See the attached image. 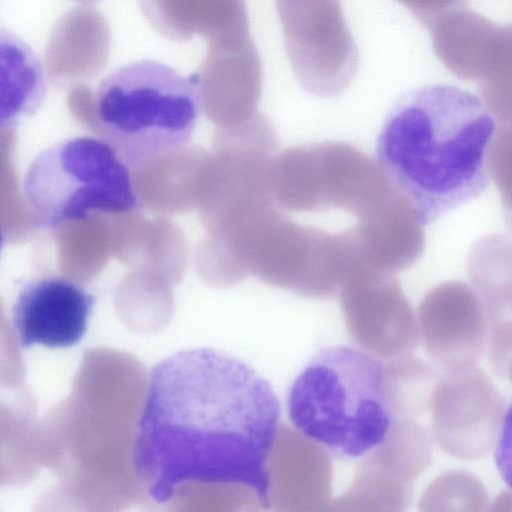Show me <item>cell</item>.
Listing matches in <instances>:
<instances>
[{
    "instance_id": "obj_1",
    "label": "cell",
    "mask_w": 512,
    "mask_h": 512,
    "mask_svg": "<svg viewBox=\"0 0 512 512\" xmlns=\"http://www.w3.org/2000/svg\"><path fill=\"white\" fill-rule=\"evenodd\" d=\"M280 413L273 388L247 363L207 347L179 351L149 374L135 471L156 503L198 481L252 490L267 509Z\"/></svg>"
},
{
    "instance_id": "obj_23",
    "label": "cell",
    "mask_w": 512,
    "mask_h": 512,
    "mask_svg": "<svg viewBox=\"0 0 512 512\" xmlns=\"http://www.w3.org/2000/svg\"><path fill=\"white\" fill-rule=\"evenodd\" d=\"M489 173L498 188L507 226L512 231V125H498L488 153Z\"/></svg>"
},
{
    "instance_id": "obj_24",
    "label": "cell",
    "mask_w": 512,
    "mask_h": 512,
    "mask_svg": "<svg viewBox=\"0 0 512 512\" xmlns=\"http://www.w3.org/2000/svg\"><path fill=\"white\" fill-rule=\"evenodd\" d=\"M494 449L497 470L503 481L512 490V402L505 411Z\"/></svg>"
},
{
    "instance_id": "obj_16",
    "label": "cell",
    "mask_w": 512,
    "mask_h": 512,
    "mask_svg": "<svg viewBox=\"0 0 512 512\" xmlns=\"http://www.w3.org/2000/svg\"><path fill=\"white\" fill-rule=\"evenodd\" d=\"M327 451L297 430L280 426L269 460L270 504L309 510L328 504L331 466Z\"/></svg>"
},
{
    "instance_id": "obj_3",
    "label": "cell",
    "mask_w": 512,
    "mask_h": 512,
    "mask_svg": "<svg viewBox=\"0 0 512 512\" xmlns=\"http://www.w3.org/2000/svg\"><path fill=\"white\" fill-rule=\"evenodd\" d=\"M287 408L299 433L341 460L367 456L398 419L386 396L384 363L346 345L310 359L293 381Z\"/></svg>"
},
{
    "instance_id": "obj_26",
    "label": "cell",
    "mask_w": 512,
    "mask_h": 512,
    "mask_svg": "<svg viewBox=\"0 0 512 512\" xmlns=\"http://www.w3.org/2000/svg\"><path fill=\"white\" fill-rule=\"evenodd\" d=\"M505 378H508L509 381L512 383V356L510 357L506 367Z\"/></svg>"
},
{
    "instance_id": "obj_14",
    "label": "cell",
    "mask_w": 512,
    "mask_h": 512,
    "mask_svg": "<svg viewBox=\"0 0 512 512\" xmlns=\"http://www.w3.org/2000/svg\"><path fill=\"white\" fill-rule=\"evenodd\" d=\"M423 223L397 187L348 229L360 268L396 274L411 267L425 247Z\"/></svg>"
},
{
    "instance_id": "obj_10",
    "label": "cell",
    "mask_w": 512,
    "mask_h": 512,
    "mask_svg": "<svg viewBox=\"0 0 512 512\" xmlns=\"http://www.w3.org/2000/svg\"><path fill=\"white\" fill-rule=\"evenodd\" d=\"M339 295L347 328L367 352L393 358L417 346V317L394 275L356 268Z\"/></svg>"
},
{
    "instance_id": "obj_21",
    "label": "cell",
    "mask_w": 512,
    "mask_h": 512,
    "mask_svg": "<svg viewBox=\"0 0 512 512\" xmlns=\"http://www.w3.org/2000/svg\"><path fill=\"white\" fill-rule=\"evenodd\" d=\"M439 371L421 359L405 354L384 363L388 402L398 418H414L430 410Z\"/></svg>"
},
{
    "instance_id": "obj_27",
    "label": "cell",
    "mask_w": 512,
    "mask_h": 512,
    "mask_svg": "<svg viewBox=\"0 0 512 512\" xmlns=\"http://www.w3.org/2000/svg\"><path fill=\"white\" fill-rule=\"evenodd\" d=\"M77 2L83 3V4H90L98 0H75Z\"/></svg>"
},
{
    "instance_id": "obj_6",
    "label": "cell",
    "mask_w": 512,
    "mask_h": 512,
    "mask_svg": "<svg viewBox=\"0 0 512 512\" xmlns=\"http://www.w3.org/2000/svg\"><path fill=\"white\" fill-rule=\"evenodd\" d=\"M130 166L105 139L71 137L42 150L29 165L23 191L36 226L56 229L96 213L139 206Z\"/></svg>"
},
{
    "instance_id": "obj_13",
    "label": "cell",
    "mask_w": 512,
    "mask_h": 512,
    "mask_svg": "<svg viewBox=\"0 0 512 512\" xmlns=\"http://www.w3.org/2000/svg\"><path fill=\"white\" fill-rule=\"evenodd\" d=\"M196 73L202 107L232 126L258 112L262 63L250 32L207 43Z\"/></svg>"
},
{
    "instance_id": "obj_15",
    "label": "cell",
    "mask_w": 512,
    "mask_h": 512,
    "mask_svg": "<svg viewBox=\"0 0 512 512\" xmlns=\"http://www.w3.org/2000/svg\"><path fill=\"white\" fill-rule=\"evenodd\" d=\"M467 271L487 319L490 365L504 378L512 356V233L478 239L468 254Z\"/></svg>"
},
{
    "instance_id": "obj_8",
    "label": "cell",
    "mask_w": 512,
    "mask_h": 512,
    "mask_svg": "<svg viewBox=\"0 0 512 512\" xmlns=\"http://www.w3.org/2000/svg\"><path fill=\"white\" fill-rule=\"evenodd\" d=\"M286 55L300 86L328 98L343 92L359 62L340 0H275Z\"/></svg>"
},
{
    "instance_id": "obj_7",
    "label": "cell",
    "mask_w": 512,
    "mask_h": 512,
    "mask_svg": "<svg viewBox=\"0 0 512 512\" xmlns=\"http://www.w3.org/2000/svg\"><path fill=\"white\" fill-rule=\"evenodd\" d=\"M395 188L378 163L345 142L286 149L271 167L274 203L288 211L341 209L358 219Z\"/></svg>"
},
{
    "instance_id": "obj_9",
    "label": "cell",
    "mask_w": 512,
    "mask_h": 512,
    "mask_svg": "<svg viewBox=\"0 0 512 512\" xmlns=\"http://www.w3.org/2000/svg\"><path fill=\"white\" fill-rule=\"evenodd\" d=\"M430 412L438 447L452 457L477 460L495 446L505 405L493 381L474 366L439 372Z\"/></svg>"
},
{
    "instance_id": "obj_19",
    "label": "cell",
    "mask_w": 512,
    "mask_h": 512,
    "mask_svg": "<svg viewBox=\"0 0 512 512\" xmlns=\"http://www.w3.org/2000/svg\"><path fill=\"white\" fill-rule=\"evenodd\" d=\"M151 26L173 41L207 43L249 32L245 0H138Z\"/></svg>"
},
{
    "instance_id": "obj_4",
    "label": "cell",
    "mask_w": 512,
    "mask_h": 512,
    "mask_svg": "<svg viewBox=\"0 0 512 512\" xmlns=\"http://www.w3.org/2000/svg\"><path fill=\"white\" fill-rule=\"evenodd\" d=\"M73 94L130 167L183 148L202 108L196 73L184 76L155 60L119 67L96 91L79 86Z\"/></svg>"
},
{
    "instance_id": "obj_22",
    "label": "cell",
    "mask_w": 512,
    "mask_h": 512,
    "mask_svg": "<svg viewBox=\"0 0 512 512\" xmlns=\"http://www.w3.org/2000/svg\"><path fill=\"white\" fill-rule=\"evenodd\" d=\"M423 510H486L489 497L485 487L466 471H449L439 476L424 493Z\"/></svg>"
},
{
    "instance_id": "obj_25",
    "label": "cell",
    "mask_w": 512,
    "mask_h": 512,
    "mask_svg": "<svg viewBox=\"0 0 512 512\" xmlns=\"http://www.w3.org/2000/svg\"><path fill=\"white\" fill-rule=\"evenodd\" d=\"M425 26L446 10L467 4V0H397Z\"/></svg>"
},
{
    "instance_id": "obj_5",
    "label": "cell",
    "mask_w": 512,
    "mask_h": 512,
    "mask_svg": "<svg viewBox=\"0 0 512 512\" xmlns=\"http://www.w3.org/2000/svg\"><path fill=\"white\" fill-rule=\"evenodd\" d=\"M231 261L240 279L315 299L334 298L358 267L348 230L330 233L294 222L274 204L260 206L232 224Z\"/></svg>"
},
{
    "instance_id": "obj_2",
    "label": "cell",
    "mask_w": 512,
    "mask_h": 512,
    "mask_svg": "<svg viewBox=\"0 0 512 512\" xmlns=\"http://www.w3.org/2000/svg\"><path fill=\"white\" fill-rule=\"evenodd\" d=\"M496 127L471 92L442 84L418 88L388 113L377 139V163L425 226L485 191Z\"/></svg>"
},
{
    "instance_id": "obj_18",
    "label": "cell",
    "mask_w": 512,
    "mask_h": 512,
    "mask_svg": "<svg viewBox=\"0 0 512 512\" xmlns=\"http://www.w3.org/2000/svg\"><path fill=\"white\" fill-rule=\"evenodd\" d=\"M433 50L455 76L479 82L500 44L504 25L472 10L467 4L437 15L425 25Z\"/></svg>"
},
{
    "instance_id": "obj_12",
    "label": "cell",
    "mask_w": 512,
    "mask_h": 512,
    "mask_svg": "<svg viewBox=\"0 0 512 512\" xmlns=\"http://www.w3.org/2000/svg\"><path fill=\"white\" fill-rule=\"evenodd\" d=\"M95 297L78 283L60 276L27 282L12 308L20 345L67 348L85 335Z\"/></svg>"
},
{
    "instance_id": "obj_11",
    "label": "cell",
    "mask_w": 512,
    "mask_h": 512,
    "mask_svg": "<svg viewBox=\"0 0 512 512\" xmlns=\"http://www.w3.org/2000/svg\"><path fill=\"white\" fill-rule=\"evenodd\" d=\"M417 321L423 346L439 372L474 367L488 348L482 301L463 281L431 289L418 307Z\"/></svg>"
},
{
    "instance_id": "obj_17",
    "label": "cell",
    "mask_w": 512,
    "mask_h": 512,
    "mask_svg": "<svg viewBox=\"0 0 512 512\" xmlns=\"http://www.w3.org/2000/svg\"><path fill=\"white\" fill-rule=\"evenodd\" d=\"M110 28L97 10L76 7L54 25L45 51V68L53 82L68 83L97 76L107 65Z\"/></svg>"
},
{
    "instance_id": "obj_20",
    "label": "cell",
    "mask_w": 512,
    "mask_h": 512,
    "mask_svg": "<svg viewBox=\"0 0 512 512\" xmlns=\"http://www.w3.org/2000/svg\"><path fill=\"white\" fill-rule=\"evenodd\" d=\"M1 124L11 127L33 114L45 95L41 63L10 31L1 32Z\"/></svg>"
}]
</instances>
